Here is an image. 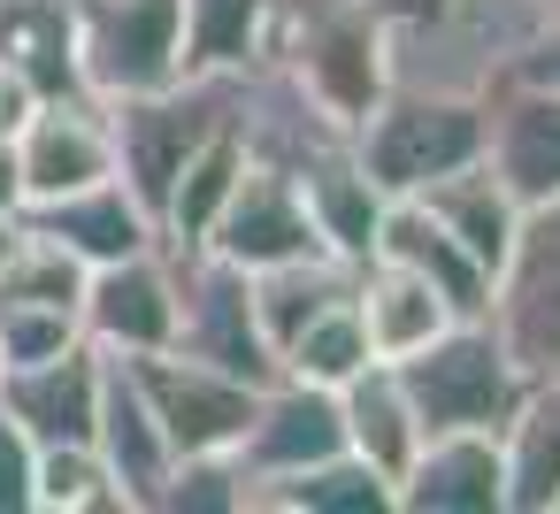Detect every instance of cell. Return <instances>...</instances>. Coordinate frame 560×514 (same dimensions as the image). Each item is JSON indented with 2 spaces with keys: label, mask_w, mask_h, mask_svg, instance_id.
Listing matches in <instances>:
<instances>
[{
  "label": "cell",
  "mask_w": 560,
  "mask_h": 514,
  "mask_svg": "<svg viewBox=\"0 0 560 514\" xmlns=\"http://www.w3.org/2000/svg\"><path fill=\"white\" fill-rule=\"evenodd\" d=\"M483 154V93H453V85H384L361 116H353V162L369 170V185L384 200L422 192L430 177L460 170Z\"/></svg>",
  "instance_id": "1"
},
{
  "label": "cell",
  "mask_w": 560,
  "mask_h": 514,
  "mask_svg": "<svg viewBox=\"0 0 560 514\" xmlns=\"http://www.w3.org/2000/svg\"><path fill=\"white\" fill-rule=\"evenodd\" d=\"M392 369H399V392H407V407H415L422 437H430V430H499V422H506V407H514V399H522V384H529L483 315L445 323L430 346L399 353Z\"/></svg>",
  "instance_id": "2"
},
{
  "label": "cell",
  "mask_w": 560,
  "mask_h": 514,
  "mask_svg": "<svg viewBox=\"0 0 560 514\" xmlns=\"http://www.w3.org/2000/svg\"><path fill=\"white\" fill-rule=\"evenodd\" d=\"M170 277H177V353L208 361V369H231L246 384H269L277 376V353L261 338V315H254V277L208 246H170Z\"/></svg>",
  "instance_id": "3"
},
{
  "label": "cell",
  "mask_w": 560,
  "mask_h": 514,
  "mask_svg": "<svg viewBox=\"0 0 560 514\" xmlns=\"http://www.w3.org/2000/svg\"><path fill=\"white\" fill-rule=\"evenodd\" d=\"M483 323L514 353L522 376H560V200L522 208L499 269H491V307Z\"/></svg>",
  "instance_id": "4"
},
{
  "label": "cell",
  "mask_w": 560,
  "mask_h": 514,
  "mask_svg": "<svg viewBox=\"0 0 560 514\" xmlns=\"http://www.w3.org/2000/svg\"><path fill=\"white\" fill-rule=\"evenodd\" d=\"M70 16L85 85L101 101L185 78V0H70Z\"/></svg>",
  "instance_id": "5"
},
{
  "label": "cell",
  "mask_w": 560,
  "mask_h": 514,
  "mask_svg": "<svg viewBox=\"0 0 560 514\" xmlns=\"http://www.w3.org/2000/svg\"><path fill=\"white\" fill-rule=\"evenodd\" d=\"M116 361L131 369V384H139L147 414L162 422L170 453H231V445H238V430H246L261 384H246V376H231V369H208V361H192V353H177V346L116 353Z\"/></svg>",
  "instance_id": "6"
},
{
  "label": "cell",
  "mask_w": 560,
  "mask_h": 514,
  "mask_svg": "<svg viewBox=\"0 0 560 514\" xmlns=\"http://www.w3.org/2000/svg\"><path fill=\"white\" fill-rule=\"evenodd\" d=\"M200 246L223 254V261H238L246 277L269 269V261H292V254H330L315 238V215H307L300 177L277 170V162H261V154H246V170H238V185H231V200H223V215L208 223Z\"/></svg>",
  "instance_id": "7"
},
{
  "label": "cell",
  "mask_w": 560,
  "mask_h": 514,
  "mask_svg": "<svg viewBox=\"0 0 560 514\" xmlns=\"http://www.w3.org/2000/svg\"><path fill=\"white\" fill-rule=\"evenodd\" d=\"M78 330H85L101 353H154V346H170V338H177V277H170V246H147V254H124V261L85 269Z\"/></svg>",
  "instance_id": "8"
},
{
  "label": "cell",
  "mask_w": 560,
  "mask_h": 514,
  "mask_svg": "<svg viewBox=\"0 0 560 514\" xmlns=\"http://www.w3.org/2000/svg\"><path fill=\"white\" fill-rule=\"evenodd\" d=\"M483 162L522 208L560 200V85L491 78L483 85Z\"/></svg>",
  "instance_id": "9"
},
{
  "label": "cell",
  "mask_w": 560,
  "mask_h": 514,
  "mask_svg": "<svg viewBox=\"0 0 560 514\" xmlns=\"http://www.w3.org/2000/svg\"><path fill=\"white\" fill-rule=\"evenodd\" d=\"M238 468H246V491L269 483V476H292L323 453H346V422H338V392L330 384H307V376H269L254 392V414L238 430Z\"/></svg>",
  "instance_id": "10"
},
{
  "label": "cell",
  "mask_w": 560,
  "mask_h": 514,
  "mask_svg": "<svg viewBox=\"0 0 560 514\" xmlns=\"http://www.w3.org/2000/svg\"><path fill=\"white\" fill-rule=\"evenodd\" d=\"M16 170H24V208L116 177V139H108V108H101V93L39 101V108L16 124Z\"/></svg>",
  "instance_id": "11"
},
{
  "label": "cell",
  "mask_w": 560,
  "mask_h": 514,
  "mask_svg": "<svg viewBox=\"0 0 560 514\" xmlns=\"http://www.w3.org/2000/svg\"><path fill=\"white\" fill-rule=\"evenodd\" d=\"M101 369H108V353L93 338H78L47 361H16V369H0V414L32 445H85L93 407H101Z\"/></svg>",
  "instance_id": "12"
},
{
  "label": "cell",
  "mask_w": 560,
  "mask_h": 514,
  "mask_svg": "<svg viewBox=\"0 0 560 514\" xmlns=\"http://www.w3.org/2000/svg\"><path fill=\"white\" fill-rule=\"evenodd\" d=\"M392 506H407V514H506L499 430H430L415 445V460L399 468Z\"/></svg>",
  "instance_id": "13"
},
{
  "label": "cell",
  "mask_w": 560,
  "mask_h": 514,
  "mask_svg": "<svg viewBox=\"0 0 560 514\" xmlns=\"http://www.w3.org/2000/svg\"><path fill=\"white\" fill-rule=\"evenodd\" d=\"M16 223L39 231V238H55V246H62L70 261H85V269L162 246L147 200H139L124 177H101V185H78V192H62V200H39V208H24Z\"/></svg>",
  "instance_id": "14"
},
{
  "label": "cell",
  "mask_w": 560,
  "mask_h": 514,
  "mask_svg": "<svg viewBox=\"0 0 560 514\" xmlns=\"http://www.w3.org/2000/svg\"><path fill=\"white\" fill-rule=\"evenodd\" d=\"M369 254H384V261L415 269V277H422V284H430L460 323L491 307V269H483V261H476V254H468V246H460V238H453V231L415 200V192L384 200V223H376V246H369Z\"/></svg>",
  "instance_id": "15"
},
{
  "label": "cell",
  "mask_w": 560,
  "mask_h": 514,
  "mask_svg": "<svg viewBox=\"0 0 560 514\" xmlns=\"http://www.w3.org/2000/svg\"><path fill=\"white\" fill-rule=\"evenodd\" d=\"M93 453L108 460V476H116V491H124V506L131 514H147L154 506V491H162V476H170V437H162V422L147 414V399H139V384H131V369L108 353V369H101V407H93Z\"/></svg>",
  "instance_id": "16"
},
{
  "label": "cell",
  "mask_w": 560,
  "mask_h": 514,
  "mask_svg": "<svg viewBox=\"0 0 560 514\" xmlns=\"http://www.w3.org/2000/svg\"><path fill=\"white\" fill-rule=\"evenodd\" d=\"M499 476H506V514H552L560 506V376H529L522 399L506 407Z\"/></svg>",
  "instance_id": "17"
},
{
  "label": "cell",
  "mask_w": 560,
  "mask_h": 514,
  "mask_svg": "<svg viewBox=\"0 0 560 514\" xmlns=\"http://www.w3.org/2000/svg\"><path fill=\"white\" fill-rule=\"evenodd\" d=\"M353 307H361V330H369V353H376V361H399V353L430 346L445 323H460L415 269H399V261H384V254H369V261L353 269Z\"/></svg>",
  "instance_id": "18"
},
{
  "label": "cell",
  "mask_w": 560,
  "mask_h": 514,
  "mask_svg": "<svg viewBox=\"0 0 560 514\" xmlns=\"http://www.w3.org/2000/svg\"><path fill=\"white\" fill-rule=\"evenodd\" d=\"M338 422H346V453H361V460H369L376 476H392V483H399V468H407L415 445H422V422H415V407H407L392 361H369V369H353V376L338 384Z\"/></svg>",
  "instance_id": "19"
},
{
  "label": "cell",
  "mask_w": 560,
  "mask_h": 514,
  "mask_svg": "<svg viewBox=\"0 0 560 514\" xmlns=\"http://www.w3.org/2000/svg\"><path fill=\"white\" fill-rule=\"evenodd\" d=\"M246 514H392V476H376L361 453H323L292 476L254 483Z\"/></svg>",
  "instance_id": "20"
},
{
  "label": "cell",
  "mask_w": 560,
  "mask_h": 514,
  "mask_svg": "<svg viewBox=\"0 0 560 514\" xmlns=\"http://www.w3.org/2000/svg\"><path fill=\"white\" fill-rule=\"evenodd\" d=\"M300 192H307V215H315V238L346 261H369L376 246V223H384V192L369 185V170L353 162V147H330L315 154L307 170H292Z\"/></svg>",
  "instance_id": "21"
},
{
  "label": "cell",
  "mask_w": 560,
  "mask_h": 514,
  "mask_svg": "<svg viewBox=\"0 0 560 514\" xmlns=\"http://www.w3.org/2000/svg\"><path fill=\"white\" fill-rule=\"evenodd\" d=\"M483 269H499V254H506V238H514V223H522V200L491 177V162L476 154V162H460V170H445V177H430L422 192H415Z\"/></svg>",
  "instance_id": "22"
},
{
  "label": "cell",
  "mask_w": 560,
  "mask_h": 514,
  "mask_svg": "<svg viewBox=\"0 0 560 514\" xmlns=\"http://www.w3.org/2000/svg\"><path fill=\"white\" fill-rule=\"evenodd\" d=\"M238 170H246V139H238V116H231V124H223V131H208V139L185 154V170L170 177L162 215H154L162 246H200V238H208V223L223 215V200H231Z\"/></svg>",
  "instance_id": "23"
},
{
  "label": "cell",
  "mask_w": 560,
  "mask_h": 514,
  "mask_svg": "<svg viewBox=\"0 0 560 514\" xmlns=\"http://www.w3.org/2000/svg\"><path fill=\"white\" fill-rule=\"evenodd\" d=\"M353 269L361 261H346V254H292V261L254 269V315H261L269 353H284L292 330H307L323 307H338L353 292Z\"/></svg>",
  "instance_id": "24"
},
{
  "label": "cell",
  "mask_w": 560,
  "mask_h": 514,
  "mask_svg": "<svg viewBox=\"0 0 560 514\" xmlns=\"http://www.w3.org/2000/svg\"><path fill=\"white\" fill-rule=\"evenodd\" d=\"M277 32V0H185V70H246Z\"/></svg>",
  "instance_id": "25"
},
{
  "label": "cell",
  "mask_w": 560,
  "mask_h": 514,
  "mask_svg": "<svg viewBox=\"0 0 560 514\" xmlns=\"http://www.w3.org/2000/svg\"><path fill=\"white\" fill-rule=\"evenodd\" d=\"M376 353H369V330H361V307H353V292L338 300V307H323L307 330H292L284 338V353H277V369L284 376H307V384H346L353 369H369Z\"/></svg>",
  "instance_id": "26"
},
{
  "label": "cell",
  "mask_w": 560,
  "mask_h": 514,
  "mask_svg": "<svg viewBox=\"0 0 560 514\" xmlns=\"http://www.w3.org/2000/svg\"><path fill=\"white\" fill-rule=\"evenodd\" d=\"M32 514H131L108 460L85 445H39V491H32Z\"/></svg>",
  "instance_id": "27"
},
{
  "label": "cell",
  "mask_w": 560,
  "mask_h": 514,
  "mask_svg": "<svg viewBox=\"0 0 560 514\" xmlns=\"http://www.w3.org/2000/svg\"><path fill=\"white\" fill-rule=\"evenodd\" d=\"M154 514H246L238 453H177L154 491Z\"/></svg>",
  "instance_id": "28"
},
{
  "label": "cell",
  "mask_w": 560,
  "mask_h": 514,
  "mask_svg": "<svg viewBox=\"0 0 560 514\" xmlns=\"http://www.w3.org/2000/svg\"><path fill=\"white\" fill-rule=\"evenodd\" d=\"M78 315L70 307H0V369H16V361H47L62 346H78Z\"/></svg>",
  "instance_id": "29"
},
{
  "label": "cell",
  "mask_w": 560,
  "mask_h": 514,
  "mask_svg": "<svg viewBox=\"0 0 560 514\" xmlns=\"http://www.w3.org/2000/svg\"><path fill=\"white\" fill-rule=\"evenodd\" d=\"M32 491H39V445L0 414V514H32Z\"/></svg>",
  "instance_id": "30"
},
{
  "label": "cell",
  "mask_w": 560,
  "mask_h": 514,
  "mask_svg": "<svg viewBox=\"0 0 560 514\" xmlns=\"http://www.w3.org/2000/svg\"><path fill=\"white\" fill-rule=\"evenodd\" d=\"M499 78H529V85H560V0L545 9V24L522 39V55L499 70Z\"/></svg>",
  "instance_id": "31"
},
{
  "label": "cell",
  "mask_w": 560,
  "mask_h": 514,
  "mask_svg": "<svg viewBox=\"0 0 560 514\" xmlns=\"http://www.w3.org/2000/svg\"><path fill=\"white\" fill-rule=\"evenodd\" d=\"M32 108H39V93H32V85H24L16 70H0V139H9V131H16V124H24Z\"/></svg>",
  "instance_id": "32"
},
{
  "label": "cell",
  "mask_w": 560,
  "mask_h": 514,
  "mask_svg": "<svg viewBox=\"0 0 560 514\" xmlns=\"http://www.w3.org/2000/svg\"><path fill=\"white\" fill-rule=\"evenodd\" d=\"M0 215H24V170H16V131L9 139H0Z\"/></svg>",
  "instance_id": "33"
},
{
  "label": "cell",
  "mask_w": 560,
  "mask_h": 514,
  "mask_svg": "<svg viewBox=\"0 0 560 514\" xmlns=\"http://www.w3.org/2000/svg\"><path fill=\"white\" fill-rule=\"evenodd\" d=\"M9 238H16V223H9V215H0V254H9Z\"/></svg>",
  "instance_id": "34"
},
{
  "label": "cell",
  "mask_w": 560,
  "mask_h": 514,
  "mask_svg": "<svg viewBox=\"0 0 560 514\" xmlns=\"http://www.w3.org/2000/svg\"><path fill=\"white\" fill-rule=\"evenodd\" d=\"M552 514H560V506H552Z\"/></svg>",
  "instance_id": "35"
}]
</instances>
